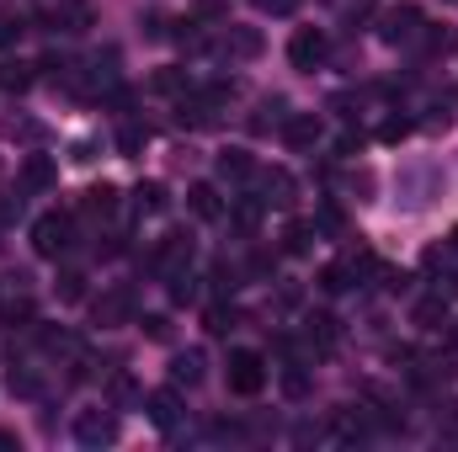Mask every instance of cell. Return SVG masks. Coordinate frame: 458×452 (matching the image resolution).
Wrapping results in <instances>:
<instances>
[{
    "instance_id": "35",
    "label": "cell",
    "mask_w": 458,
    "mask_h": 452,
    "mask_svg": "<svg viewBox=\"0 0 458 452\" xmlns=\"http://www.w3.org/2000/svg\"><path fill=\"white\" fill-rule=\"evenodd\" d=\"M5 320H11V325H27V320H32V304H27V298H21V304H5Z\"/></svg>"
},
{
    "instance_id": "15",
    "label": "cell",
    "mask_w": 458,
    "mask_h": 452,
    "mask_svg": "<svg viewBox=\"0 0 458 452\" xmlns=\"http://www.w3.org/2000/svg\"><path fill=\"white\" fill-rule=\"evenodd\" d=\"M133 208H139V213H165L171 197H165L160 181H139V187H133Z\"/></svg>"
},
{
    "instance_id": "39",
    "label": "cell",
    "mask_w": 458,
    "mask_h": 452,
    "mask_svg": "<svg viewBox=\"0 0 458 452\" xmlns=\"http://www.w3.org/2000/svg\"><path fill=\"white\" fill-rule=\"evenodd\" d=\"M0 171H5V165H0Z\"/></svg>"
},
{
    "instance_id": "28",
    "label": "cell",
    "mask_w": 458,
    "mask_h": 452,
    "mask_svg": "<svg viewBox=\"0 0 458 452\" xmlns=\"http://www.w3.org/2000/svg\"><path fill=\"white\" fill-rule=\"evenodd\" d=\"M203 325H208L214 336H225V331H234V309H229V304H214V309L203 314Z\"/></svg>"
},
{
    "instance_id": "34",
    "label": "cell",
    "mask_w": 458,
    "mask_h": 452,
    "mask_svg": "<svg viewBox=\"0 0 458 452\" xmlns=\"http://www.w3.org/2000/svg\"><path fill=\"white\" fill-rule=\"evenodd\" d=\"M256 11H267V16H288V11H299V0H250Z\"/></svg>"
},
{
    "instance_id": "16",
    "label": "cell",
    "mask_w": 458,
    "mask_h": 452,
    "mask_svg": "<svg viewBox=\"0 0 458 452\" xmlns=\"http://www.w3.org/2000/svg\"><path fill=\"white\" fill-rule=\"evenodd\" d=\"M219 176H225V181H250V176H256V160H250L245 149H225V155H219Z\"/></svg>"
},
{
    "instance_id": "30",
    "label": "cell",
    "mask_w": 458,
    "mask_h": 452,
    "mask_svg": "<svg viewBox=\"0 0 458 452\" xmlns=\"http://www.w3.org/2000/svg\"><path fill=\"white\" fill-rule=\"evenodd\" d=\"M283 394H288V399H304V394H310V378H304L299 367H288V372H283Z\"/></svg>"
},
{
    "instance_id": "37",
    "label": "cell",
    "mask_w": 458,
    "mask_h": 452,
    "mask_svg": "<svg viewBox=\"0 0 458 452\" xmlns=\"http://www.w3.org/2000/svg\"><path fill=\"white\" fill-rule=\"evenodd\" d=\"M454 250H458V229H454Z\"/></svg>"
},
{
    "instance_id": "20",
    "label": "cell",
    "mask_w": 458,
    "mask_h": 452,
    "mask_svg": "<svg viewBox=\"0 0 458 452\" xmlns=\"http://www.w3.org/2000/svg\"><path fill=\"white\" fill-rule=\"evenodd\" d=\"M171 277V304H192L198 298V277L187 272V266H176V272H165Z\"/></svg>"
},
{
    "instance_id": "14",
    "label": "cell",
    "mask_w": 458,
    "mask_h": 452,
    "mask_svg": "<svg viewBox=\"0 0 458 452\" xmlns=\"http://www.w3.org/2000/svg\"><path fill=\"white\" fill-rule=\"evenodd\" d=\"M187 208H192L198 219H208V224H214V219L225 213V197H219V187H208V181H198V187L187 192Z\"/></svg>"
},
{
    "instance_id": "21",
    "label": "cell",
    "mask_w": 458,
    "mask_h": 452,
    "mask_svg": "<svg viewBox=\"0 0 458 452\" xmlns=\"http://www.w3.org/2000/svg\"><path fill=\"white\" fill-rule=\"evenodd\" d=\"M443 320H448V298H443V293H437V298H421V304H416V325L437 331Z\"/></svg>"
},
{
    "instance_id": "27",
    "label": "cell",
    "mask_w": 458,
    "mask_h": 452,
    "mask_svg": "<svg viewBox=\"0 0 458 452\" xmlns=\"http://www.w3.org/2000/svg\"><path fill=\"white\" fill-rule=\"evenodd\" d=\"M155 91H165V96H187L192 80H187L182 70H160V75H155Z\"/></svg>"
},
{
    "instance_id": "8",
    "label": "cell",
    "mask_w": 458,
    "mask_h": 452,
    "mask_svg": "<svg viewBox=\"0 0 458 452\" xmlns=\"http://www.w3.org/2000/svg\"><path fill=\"white\" fill-rule=\"evenodd\" d=\"M144 415H149L160 431H171V426L182 421V394H176V389H155V394L144 399Z\"/></svg>"
},
{
    "instance_id": "1",
    "label": "cell",
    "mask_w": 458,
    "mask_h": 452,
    "mask_svg": "<svg viewBox=\"0 0 458 452\" xmlns=\"http://www.w3.org/2000/svg\"><path fill=\"white\" fill-rule=\"evenodd\" d=\"M267 389V356L261 351H229V394L250 399Z\"/></svg>"
},
{
    "instance_id": "3",
    "label": "cell",
    "mask_w": 458,
    "mask_h": 452,
    "mask_svg": "<svg viewBox=\"0 0 458 452\" xmlns=\"http://www.w3.org/2000/svg\"><path fill=\"white\" fill-rule=\"evenodd\" d=\"M32 250H38L43 261L64 255V250H70V219H64V213H43V219L32 224Z\"/></svg>"
},
{
    "instance_id": "5",
    "label": "cell",
    "mask_w": 458,
    "mask_h": 452,
    "mask_svg": "<svg viewBox=\"0 0 458 452\" xmlns=\"http://www.w3.org/2000/svg\"><path fill=\"white\" fill-rule=\"evenodd\" d=\"M320 138H326V122H320L315 113H288V117H283V144H288V149L310 155Z\"/></svg>"
},
{
    "instance_id": "2",
    "label": "cell",
    "mask_w": 458,
    "mask_h": 452,
    "mask_svg": "<svg viewBox=\"0 0 458 452\" xmlns=\"http://www.w3.org/2000/svg\"><path fill=\"white\" fill-rule=\"evenodd\" d=\"M326 54H331V43H326L320 27H299V32L288 38V64H293V70H320Z\"/></svg>"
},
{
    "instance_id": "22",
    "label": "cell",
    "mask_w": 458,
    "mask_h": 452,
    "mask_svg": "<svg viewBox=\"0 0 458 452\" xmlns=\"http://www.w3.org/2000/svg\"><path fill=\"white\" fill-rule=\"evenodd\" d=\"M86 213H102V219L117 213V187H107V181H102V187H91V192H86Z\"/></svg>"
},
{
    "instance_id": "13",
    "label": "cell",
    "mask_w": 458,
    "mask_h": 452,
    "mask_svg": "<svg viewBox=\"0 0 458 452\" xmlns=\"http://www.w3.org/2000/svg\"><path fill=\"white\" fill-rule=\"evenodd\" d=\"M21 181H27V192H48V187L59 181V171H54V160H48V155H27Z\"/></svg>"
},
{
    "instance_id": "9",
    "label": "cell",
    "mask_w": 458,
    "mask_h": 452,
    "mask_svg": "<svg viewBox=\"0 0 458 452\" xmlns=\"http://www.w3.org/2000/svg\"><path fill=\"white\" fill-rule=\"evenodd\" d=\"M133 314V288H107L97 298V325H123Z\"/></svg>"
},
{
    "instance_id": "36",
    "label": "cell",
    "mask_w": 458,
    "mask_h": 452,
    "mask_svg": "<svg viewBox=\"0 0 458 452\" xmlns=\"http://www.w3.org/2000/svg\"><path fill=\"white\" fill-rule=\"evenodd\" d=\"M21 219V197H0V224H16Z\"/></svg>"
},
{
    "instance_id": "33",
    "label": "cell",
    "mask_w": 458,
    "mask_h": 452,
    "mask_svg": "<svg viewBox=\"0 0 458 452\" xmlns=\"http://www.w3.org/2000/svg\"><path fill=\"white\" fill-rule=\"evenodd\" d=\"M144 336L165 340V336H171V320H165V314H144Z\"/></svg>"
},
{
    "instance_id": "11",
    "label": "cell",
    "mask_w": 458,
    "mask_h": 452,
    "mask_svg": "<svg viewBox=\"0 0 458 452\" xmlns=\"http://www.w3.org/2000/svg\"><path fill=\"white\" fill-rule=\"evenodd\" d=\"M192 261V239L182 234V229H171L165 239H160V250H155V266L160 272H176V266H187Z\"/></svg>"
},
{
    "instance_id": "24",
    "label": "cell",
    "mask_w": 458,
    "mask_h": 452,
    "mask_svg": "<svg viewBox=\"0 0 458 452\" xmlns=\"http://www.w3.org/2000/svg\"><path fill=\"white\" fill-rule=\"evenodd\" d=\"M54 288H59V304H81V298H86V277H81V272H59Z\"/></svg>"
},
{
    "instance_id": "18",
    "label": "cell",
    "mask_w": 458,
    "mask_h": 452,
    "mask_svg": "<svg viewBox=\"0 0 458 452\" xmlns=\"http://www.w3.org/2000/svg\"><path fill=\"white\" fill-rule=\"evenodd\" d=\"M107 405H113V410H128V405H139V383H133L128 372H113V378H107Z\"/></svg>"
},
{
    "instance_id": "26",
    "label": "cell",
    "mask_w": 458,
    "mask_h": 452,
    "mask_svg": "<svg viewBox=\"0 0 458 452\" xmlns=\"http://www.w3.org/2000/svg\"><path fill=\"white\" fill-rule=\"evenodd\" d=\"M310 245H315V229L310 224H288V234H283V250H288V255H304Z\"/></svg>"
},
{
    "instance_id": "19",
    "label": "cell",
    "mask_w": 458,
    "mask_h": 452,
    "mask_svg": "<svg viewBox=\"0 0 458 452\" xmlns=\"http://www.w3.org/2000/svg\"><path fill=\"white\" fill-rule=\"evenodd\" d=\"M27 86H32V64H21V59H5V64H0V91H16V96H21Z\"/></svg>"
},
{
    "instance_id": "29",
    "label": "cell",
    "mask_w": 458,
    "mask_h": 452,
    "mask_svg": "<svg viewBox=\"0 0 458 452\" xmlns=\"http://www.w3.org/2000/svg\"><path fill=\"white\" fill-rule=\"evenodd\" d=\"M234 224L245 229V234L261 224V197H250V203H234Z\"/></svg>"
},
{
    "instance_id": "6",
    "label": "cell",
    "mask_w": 458,
    "mask_h": 452,
    "mask_svg": "<svg viewBox=\"0 0 458 452\" xmlns=\"http://www.w3.org/2000/svg\"><path fill=\"white\" fill-rule=\"evenodd\" d=\"M421 27H427V21H421L416 5H394V11H384V43H394V48H400V43H416Z\"/></svg>"
},
{
    "instance_id": "17",
    "label": "cell",
    "mask_w": 458,
    "mask_h": 452,
    "mask_svg": "<svg viewBox=\"0 0 458 452\" xmlns=\"http://www.w3.org/2000/svg\"><path fill=\"white\" fill-rule=\"evenodd\" d=\"M171 378L176 383H203V351H182V356H171Z\"/></svg>"
},
{
    "instance_id": "32",
    "label": "cell",
    "mask_w": 458,
    "mask_h": 452,
    "mask_svg": "<svg viewBox=\"0 0 458 452\" xmlns=\"http://www.w3.org/2000/svg\"><path fill=\"white\" fill-rule=\"evenodd\" d=\"M405 133H411V122H405V117H389V122L378 128V138H384V144H400Z\"/></svg>"
},
{
    "instance_id": "10",
    "label": "cell",
    "mask_w": 458,
    "mask_h": 452,
    "mask_svg": "<svg viewBox=\"0 0 458 452\" xmlns=\"http://www.w3.org/2000/svg\"><path fill=\"white\" fill-rule=\"evenodd\" d=\"M261 208H293V176L288 171H261Z\"/></svg>"
},
{
    "instance_id": "4",
    "label": "cell",
    "mask_w": 458,
    "mask_h": 452,
    "mask_svg": "<svg viewBox=\"0 0 458 452\" xmlns=\"http://www.w3.org/2000/svg\"><path fill=\"white\" fill-rule=\"evenodd\" d=\"M75 442L81 448H107V442H117V415L113 410H81L75 415Z\"/></svg>"
},
{
    "instance_id": "31",
    "label": "cell",
    "mask_w": 458,
    "mask_h": 452,
    "mask_svg": "<svg viewBox=\"0 0 458 452\" xmlns=\"http://www.w3.org/2000/svg\"><path fill=\"white\" fill-rule=\"evenodd\" d=\"M21 32H27V21H21V16H0V48H11Z\"/></svg>"
},
{
    "instance_id": "12",
    "label": "cell",
    "mask_w": 458,
    "mask_h": 452,
    "mask_svg": "<svg viewBox=\"0 0 458 452\" xmlns=\"http://www.w3.org/2000/svg\"><path fill=\"white\" fill-rule=\"evenodd\" d=\"M48 21H54L59 32H86V27H91L97 16H91V5H86V0H64V5H59L54 16H48Z\"/></svg>"
},
{
    "instance_id": "38",
    "label": "cell",
    "mask_w": 458,
    "mask_h": 452,
    "mask_svg": "<svg viewBox=\"0 0 458 452\" xmlns=\"http://www.w3.org/2000/svg\"><path fill=\"white\" fill-rule=\"evenodd\" d=\"M448 5H458V0H448Z\"/></svg>"
},
{
    "instance_id": "25",
    "label": "cell",
    "mask_w": 458,
    "mask_h": 452,
    "mask_svg": "<svg viewBox=\"0 0 458 452\" xmlns=\"http://www.w3.org/2000/svg\"><path fill=\"white\" fill-rule=\"evenodd\" d=\"M346 277H352V261H331V266L320 272V288H326V293H346V288H352Z\"/></svg>"
},
{
    "instance_id": "23",
    "label": "cell",
    "mask_w": 458,
    "mask_h": 452,
    "mask_svg": "<svg viewBox=\"0 0 458 452\" xmlns=\"http://www.w3.org/2000/svg\"><path fill=\"white\" fill-rule=\"evenodd\" d=\"M144 144H149V133H144L139 122H123V128H117V149H123L128 160H133V155H144Z\"/></svg>"
},
{
    "instance_id": "7",
    "label": "cell",
    "mask_w": 458,
    "mask_h": 452,
    "mask_svg": "<svg viewBox=\"0 0 458 452\" xmlns=\"http://www.w3.org/2000/svg\"><path fill=\"white\" fill-rule=\"evenodd\" d=\"M219 54H229V59H256V54H261V32L229 21L225 32H219Z\"/></svg>"
}]
</instances>
